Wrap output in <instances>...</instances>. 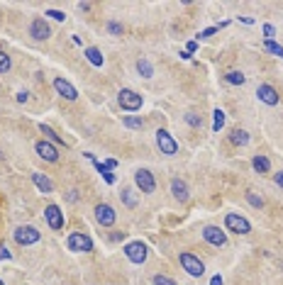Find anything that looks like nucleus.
<instances>
[{
	"instance_id": "nucleus-1",
	"label": "nucleus",
	"mask_w": 283,
	"mask_h": 285,
	"mask_svg": "<svg viewBox=\"0 0 283 285\" xmlns=\"http://www.w3.org/2000/svg\"><path fill=\"white\" fill-rule=\"evenodd\" d=\"M178 263H181V268H183L191 278H200V276L205 273L203 261H200L196 254H191V251H181V254H178Z\"/></svg>"
},
{
	"instance_id": "nucleus-2",
	"label": "nucleus",
	"mask_w": 283,
	"mask_h": 285,
	"mask_svg": "<svg viewBox=\"0 0 283 285\" xmlns=\"http://www.w3.org/2000/svg\"><path fill=\"white\" fill-rule=\"evenodd\" d=\"M117 103H120V107L125 112H137V110H142V105H144V98H142L137 90H132V88H122L117 93Z\"/></svg>"
},
{
	"instance_id": "nucleus-3",
	"label": "nucleus",
	"mask_w": 283,
	"mask_h": 285,
	"mask_svg": "<svg viewBox=\"0 0 283 285\" xmlns=\"http://www.w3.org/2000/svg\"><path fill=\"white\" fill-rule=\"evenodd\" d=\"M125 256L132 261V263H137V266H142V263H146V259H149V246L142 241V239H137V241H130V244H125Z\"/></svg>"
},
{
	"instance_id": "nucleus-4",
	"label": "nucleus",
	"mask_w": 283,
	"mask_h": 285,
	"mask_svg": "<svg viewBox=\"0 0 283 285\" xmlns=\"http://www.w3.org/2000/svg\"><path fill=\"white\" fill-rule=\"evenodd\" d=\"M66 246L73 254H88V251H93V239L83 232H71L69 239H66Z\"/></svg>"
},
{
	"instance_id": "nucleus-5",
	"label": "nucleus",
	"mask_w": 283,
	"mask_h": 285,
	"mask_svg": "<svg viewBox=\"0 0 283 285\" xmlns=\"http://www.w3.org/2000/svg\"><path fill=\"white\" fill-rule=\"evenodd\" d=\"M12 236H15V241H17L20 246H32V244H37V241L42 239V232H39L37 227L22 224V227H17V229L12 232Z\"/></svg>"
},
{
	"instance_id": "nucleus-6",
	"label": "nucleus",
	"mask_w": 283,
	"mask_h": 285,
	"mask_svg": "<svg viewBox=\"0 0 283 285\" xmlns=\"http://www.w3.org/2000/svg\"><path fill=\"white\" fill-rule=\"evenodd\" d=\"M225 227H227V232H234V234H242V236L252 232L249 219H247V217H242V214H237V212H227V214H225Z\"/></svg>"
},
{
	"instance_id": "nucleus-7",
	"label": "nucleus",
	"mask_w": 283,
	"mask_h": 285,
	"mask_svg": "<svg viewBox=\"0 0 283 285\" xmlns=\"http://www.w3.org/2000/svg\"><path fill=\"white\" fill-rule=\"evenodd\" d=\"M156 146L166 156H176L178 154V142L173 139V134L169 130H156Z\"/></svg>"
},
{
	"instance_id": "nucleus-8",
	"label": "nucleus",
	"mask_w": 283,
	"mask_h": 285,
	"mask_svg": "<svg viewBox=\"0 0 283 285\" xmlns=\"http://www.w3.org/2000/svg\"><path fill=\"white\" fill-rule=\"evenodd\" d=\"M135 185L137 190H142L144 195H151L156 190V181H154V173L149 168H137L135 171Z\"/></svg>"
},
{
	"instance_id": "nucleus-9",
	"label": "nucleus",
	"mask_w": 283,
	"mask_h": 285,
	"mask_svg": "<svg viewBox=\"0 0 283 285\" xmlns=\"http://www.w3.org/2000/svg\"><path fill=\"white\" fill-rule=\"evenodd\" d=\"M44 219H47L49 229H54V232H61V229H64V224H66L61 207H59V205H54V203L44 207Z\"/></svg>"
},
{
	"instance_id": "nucleus-10",
	"label": "nucleus",
	"mask_w": 283,
	"mask_h": 285,
	"mask_svg": "<svg viewBox=\"0 0 283 285\" xmlns=\"http://www.w3.org/2000/svg\"><path fill=\"white\" fill-rule=\"evenodd\" d=\"M115 219H117V212H115L113 205H108V203L95 205V222H98L100 227H113Z\"/></svg>"
},
{
	"instance_id": "nucleus-11",
	"label": "nucleus",
	"mask_w": 283,
	"mask_h": 285,
	"mask_svg": "<svg viewBox=\"0 0 283 285\" xmlns=\"http://www.w3.org/2000/svg\"><path fill=\"white\" fill-rule=\"evenodd\" d=\"M34 151H37L39 158H44L49 163H57L59 161V146H54V144L47 142V139H39V142L34 144Z\"/></svg>"
},
{
	"instance_id": "nucleus-12",
	"label": "nucleus",
	"mask_w": 283,
	"mask_h": 285,
	"mask_svg": "<svg viewBox=\"0 0 283 285\" xmlns=\"http://www.w3.org/2000/svg\"><path fill=\"white\" fill-rule=\"evenodd\" d=\"M29 37L37 39V42H44V39L52 37V29H49V25H47L44 17H34V20H32V25H29Z\"/></svg>"
},
{
	"instance_id": "nucleus-13",
	"label": "nucleus",
	"mask_w": 283,
	"mask_h": 285,
	"mask_svg": "<svg viewBox=\"0 0 283 285\" xmlns=\"http://www.w3.org/2000/svg\"><path fill=\"white\" fill-rule=\"evenodd\" d=\"M256 98H259L264 105H269V107L279 105V90H276L274 85H269V83H261V85L256 88Z\"/></svg>"
},
{
	"instance_id": "nucleus-14",
	"label": "nucleus",
	"mask_w": 283,
	"mask_h": 285,
	"mask_svg": "<svg viewBox=\"0 0 283 285\" xmlns=\"http://www.w3.org/2000/svg\"><path fill=\"white\" fill-rule=\"evenodd\" d=\"M54 90H57L64 100H69V103H73V100L78 98V90L71 85L66 78H61V76H57V78H54Z\"/></svg>"
},
{
	"instance_id": "nucleus-15",
	"label": "nucleus",
	"mask_w": 283,
	"mask_h": 285,
	"mask_svg": "<svg viewBox=\"0 0 283 285\" xmlns=\"http://www.w3.org/2000/svg\"><path fill=\"white\" fill-rule=\"evenodd\" d=\"M203 239H205L208 244H212V246H217V249L227 244V234H225L220 227H215V224H210V227L203 229Z\"/></svg>"
},
{
	"instance_id": "nucleus-16",
	"label": "nucleus",
	"mask_w": 283,
	"mask_h": 285,
	"mask_svg": "<svg viewBox=\"0 0 283 285\" xmlns=\"http://www.w3.org/2000/svg\"><path fill=\"white\" fill-rule=\"evenodd\" d=\"M171 195H173L178 203H188V198H191L188 183L181 181V178H173V181H171Z\"/></svg>"
},
{
	"instance_id": "nucleus-17",
	"label": "nucleus",
	"mask_w": 283,
	"mask_h": 285,
	"mask_svg": "<svg viewBox=\"0 0 283 285\" xmlns=\"http://www.w3.org/2000/svg\"><path fill=\"white\" fill-rule=\"evenodd\" d=\"M32 183H34V185H37V190H39V193H44V195L54 193V183H52V178H49V176H44V173H39V171H32Z\"/></svg>"
},
{
	"instance_id": "nucleus-18",
	"label": "nucleus",
	"mask_w": 283,
	"mask_h": 285,
	"mask_svg": "<svg viewBox=\"0 0 283 285\" xmlns=\"http://www.w3.org/2000/svg\"><path fill=\"white\" fill-rule=\"evenodd\" d=\"M252 168H254L259 176H264V173H269V171H271V161H269L264 154H256V156L252 158Z\"/></svg>"
},
{
	"instance_id": "nucleus-19",
	"label": "nucleus",
	"mask_w": 283,
	"mask_h": 285,
	"mask_svg": "<svg viewBox=\"0 0 283 285\" xmlns=\"http://www.w3.org/2000/svg\"><path fill=\"white\" fill-rule=\"evenodd\" d=\"M39 132H42V134L47 137V142H52V144H54V146H66V142H64V137H59V134H57V132H54V130H52L49 125H44V122H39Z\"/></svg>"
},
{
	"instance_id": "nucleus-20",
	"label": "nucleus",
	"mask_w": 283,
	"mask_h": 285,
	"mask_svg": "<svg viewBox=\"0 0 283 285\" xmlns=\"http://www.w3.org/2000/svg\"><path fill=\"white\" fill-rule=\"evenodd\" d=\"M83 54H85V59H88L95 69H100V66L105 64V59H103V54H100V49H98V47H88Z\"/></svg>"
},
{
	"instance_id": "nucleus-21",
	"label": "nucleus",
	"mask_w": 283,
	"mask_h": 285,
	"mask_svg": "<svg viewBox=\"0 0 283 285\" xmlns=\"http://www.w3.org/2000/svg\"><path fill=\"white\" fill-rule=\"evenodd\" d=\"M229 142L234 144V146H247V144H249V132L237 127V130L229 132Z\"/></svg>"
},
{
	"instance_id": "nucleus-22",
	"label": "nucleus",
	"mask_w": 283,
	"mask_h": 285,
	"mask_svg": "<svg viewBox=\"0 0 283 285\" xmlns=\"http://www.w3.org/2000/svg\"><path fill=\"white\" fill-rule=\"evenodd\" d=\"M120 200H122V205H127L130 210H132V207H137V203H140V198H137V193H135L132 188H122Z\"/></svg>"
},
{
	"instance_id": "nucleus-23",
	"label": "nucleus",
	"mask_w": 283,
	"mask_h": 285,
	"mask_svg": "<svg viewBox=\"0 0 283 285\" xmlns=\"http://www.w3.org/2000/svg\"><path fill=\"white\" fill-rule=\"evenodd\" d=\"M225 80H227L229 85H244V83H247V76L242 71H227L225 73Z\"/></svg>"
},
{
	"instance_id": "nucleus-24",
	"label": "nucleus",
	"mask_w": 283,
	"mask_h": 285,
	"mask_svg": "<svg viewBox=\"0 0 283 285\" xmlns=\"http://www.w3.org/2000/svg\"><path fill=\"white\" fill-rule=\"evenodd\" d=\"M93 166H95V171L103 176V181H105L108 185H113V183H115V176L110 173V168H105V163H100V161H93Z\"/></svg>"
},
{
	"instance_id": "nucleus-25",
	"label": "nucleus",
	"mask_w": 283,
	"mask_h": 285,
	"mask_svg": "<svg viewBox=\"0 0 283 285\" xmlns=\"http://www.w3.org/2000/svg\"><path fill=\"white\" fill-rule=\"evenodd\" d=\"M122 125H125L127 130H144V120L137 117V115H127V117H122Z\"/></svg>"
},
{
	"instance_id": "nucleus-26",
	"label": "nucleus",
	"mask_w": 283,
	"mask_h": 285,
	"mask_svg": "<svg viewBox=\"0 0 283 285\" xmlns=\"http://www.w3.org/2000/svg\"><path fill=\"white\" fill-rule=\"evenodd\" d=\"M222 127H225V110L215 107V112H212V132H220Z\"/></svg>"
},
{
	"instance_id": "nucleus-27",
	"label": "nucleus",
	"mask_w": 283,
	"mask_h": 285,
	"mask_svg": "<svg viewBox=\"0 0 283 285\" xmlns=\"http://www.w3.org/2000/svg\"><path fill=\"white\" fill-rule=\"evenodd\" d=\"M137 73H140L142 78H151V76H154V66H151L146 59H140V61H137Z\"/></svg>"
},
{
	"instance_id": "nucleus-28",
	"label": "nucleus",
	"mask_w": 283,
	"mask_h": 285,
	"mask_svg": "<svg viewBox=\"0 0 283 285\" xmlns=\"http://www.w3.org/2000/svg\"><path fill=\"white\" fill-rule=\"evenodd\" d=\"M244 195H247V203H249L252 207H256V210H261V207H264V198H261V195H256L254 190H247Z\"/></svg>"
},
{
	"instance_id": "nucleus-29",
	"label": "nucleus",
	"mask_w": 283,
	"mask_h": 285,
	"mask_svg": "<svg viewBox=\"0 0 283 285\" xmlns=\"http://www.w3.org/2000/svg\"><path fill=\"white\" fill-rule=\"evenodd\" d=\"M264 49H266L269 54H274V56L283 59V47H281V44H276L274 39H266V42H264Z\"/></svg>"
},
{
	"instance_id": "nucleus-30",
	"label": "nucleus",
	"mask_w": 283,
	"mask_h": 285,
	"mask_svg": "<svg viewBox=\"0 0 283 285\" xmlns=\"http://www.w3.org/2000/svg\"><path fill=\"white\" fill-rule=\"evenodd\" d=\"M10 69H12V59H10V56L0 49V73H7Z\"/></svg>"
},
{
	"instance_id": "nucleus-31",
	"label": "nucleus",
	"mask_w": 283,
	"mask_h": 285,
	"mask_svg": "<svg viewBox=\"0 0 283 285\" xmlns=\"http://www.w3.org/2000/svg\"><path fill=\"white\" fill-rule=\"evenodd\" d=\"M186 122H188L191 127H200V125H203V117L196 115V112H186Z\"/></svg>"
},
{
	"instance_id": "nucleus-32",
	"label": "nucleus",
	"mask_w": 283,
	"mask_h": 285,
	"mask_svg": "<svg viewBox=\"0 0 283 285\" xmlns=\"http://www.w3.org/2000/svg\"><path fill=\"white\" fill-rule=\"evenodd\" d=\"M108 32L115 34V37H122V25L115 22V20H110V22H108Z\"/></svg>"
},
{
	"instance_id": "nucleus-33",
	"label": "nucleus",
	"mask_w": 283,
	"mask_h": 285,
	"mask_svg": "<svg viewBox=\"0 0 283 285\" xmlns=\"http://www.w3.org/2000/svg\"><path fill=\"white\" fill-rule=\"evenodd\" d=\"M151 283H154V285H176V281H171L169 276H161V273H159V276H154V278H151Z\"/></svg>"
},
{
	"instance_id": "nucleus-34",
	"label": "nucleus",
	"mask_w": 283,
	"mask_h": 285,
	"mask_svg": "<svg viewBox=\"0 0 283 285\" xmlns=\"http://www.w3.org/2000/svg\"><path fill=\"white\" fill-rule=\"evenodd\" d=\"M44 17H52V20H57V22H64V20H66V15H64V12H59V10H47V12H44Z\"/></svg>"
},
{
	"instance_id": "nucleus-35",
	"label": "nucleus",
	"mask_w": 283,
	"mask_h": 285,
	"mask_svg": "<svg viewBox=\"0 0 283 285\" xmlns=\"http://www.w3.org/2000/svg\"><path fill=\"white\" fill-rule=\"evenodd\" d=\"M12 259V254H10V249L5 246V244H0V261H10Z\"/></svg>"
},
{
	"instance_id": "nucleus-36",
	"label": "nucleus",
	"mask_w": 283,
	"mask_h": 285,
	"mask_svg": "<svg viewBox=\"0 0 283 285\" xmlns=\"http://www.w3.org/2000/svg\"><path fill=\"white\" fill-rule=\"evenodd\" d=\"M215 32H220V29H217V27H208V29H203V32L198 34V39H208V37H212Z\"/></svg>"
},
{
	"instance_id": "nucleus-37",
	"label": "nucleus",
	"mask_w": 283,
	"mask_h": 285,
	"mask_svg": "<svg viewBox=\"0 0 283 285\" xmlns=\"http://www.w3.org/2000/svg\"><path fill=\"white\" fill-rule=\"evenodd\" d=\"M264 37H266V39H274V37H276V29H274V25H264Z\"/></svg>"
},
{
	"instance_id": "nucleus-38",
	"label": "nucleus",
	"mask_w": 283,
	"mask_h": 285,
	"mask_svg": "<svg viewBox=\"0 0 283 285\" xmlns=\"http://www.w3.org/2000/svg\"><path fill=\"white\" fill-rule=\"evenodd\" d=\"M125 236H127L125 232H113V234H110V239H113V241H122Z\"/></svg>"
},
{
	"instance_id": "nucleus-39",
	"label": "nucleus",
	"mask_w": 283,
	"mask_h": 285,
	"mask_svg": "<svg viewBox=\"0 0 283 285\" xmlns=\"http://www.w3.org/2000/svg\"><path fill=\"white\" fill-rule=\"evenodd\" d=\"M274 183H276L279 188H283V171H279V173H274Z\"/></svg>"
},
{
	"instance_id": "nucleus-40",
	"label": "nucleus",
	"mask_w": 283,
	"mask_h": 285,
	"mask_svg": "<svg viewBox=\"0 0 283 285\" xmlns=\"http://www.w3.org/2000/svg\"><path fill=\"white\" fill-rule=\"evenodd\" d=\"M27 100H29V93L20 90V93H17V103H27Z\"/></svg>"
},
{
	"instance_id": "nucleus-41",
	"label": "nucleus",
	"mask_w": 283,
	"mask_h": 285,
	"mask_svg": "<svg viewBox=\"0 0 283 285\" xmlns=\"http://www.w3.org/2000/svg\"><path fill=\"white\" fill-rule=\"evenodd\" d=\"M196 49H198V42H188V44H186V52H188V54H193Z\"/></svg>"
},
{
	"instance_id": "nucleus-42",
	"label": "nucleus",
	"mask_w": 283,
	"mask_h": 285,
	"mask_svg": "<svg viewBox=\"0 0 283 285\" xmlns=\"http://www.w3.org/2000/svg\"><path fill=\"white\" fill-rule=\"evenodd\" d=\"M105 168H110V171L117 168V161H115V158H108V161H105Z\"/></svg>"
},
{
	"instance_id": "nucleus-43",
	"label": "nucleus",
	"mask_w": 283,
	"mask_h": 285,
	"mask_svg": "<svg viewBox=\"0 0 283 285\" xmlns=\"http://www.w3.org/2000/svg\"><path fill=\"white\" fill-rule=\"evenodd\" d=\"M210 285H222V276H212V278H210Z\"/></svg>"
},
{
	"instance_id": "nucleus-44",
	"label": "nucleus",
	"mask_w": 283,
	"mask_h": 285,
	"mask_svg": "<svg viewBox=\"0 0 283 285\" xmlns=\"http://www.w3.org/2000/svg\"><path fill=\"white\" fill-rule=\"evenodd\" d=\"M78 10H83V12H88V10H90V2H78Z\"/></svg>"
},
{
	"instance_id": "nucleus-45",
	"label": "nucleus",
	"mask_w": 283,
	"mask_h": 285,
	"mask_svg": "<svg viewBox=\"0 0 283 285\" xmlns=\"http://www.w3.org/2000/svg\"><path fill=\"white\" fill-rule=\"evenodd\" d=\"M181 59H186V61H191V59H193V54H188V52H181Z\"/></svg>"
},
{
	"instance_id": "nucleus-46",
	"label": "nucleus",
	"mask_w": 283,
	"mask_h": 285,
	"mask_svg": "<svg viewBox=\"0 0 283 285\" xmlns=\"http://www.w3.org/2000/svg\"><path fill=\"white\" fill-rule=\"evenodd\" d=\"M76 193H78V190H71V193H69V200H71V203H76V198H78Z\"/></svg>"
},
{
	"instance_id": "nucleus-47",
	"label": "nucleus",
	"mask_w": 283,
	"mask_h": 285,
	"mask_svg": "<svg viewBox=\"0 0 283 285\" xmlns=\"http://www.w3.org/2000/svg\"><path fill=\"white\" fill-rule=\"evenodd\" d=\"M0 285H5V283H2V281H0Z\"/></svg>"
}]
</instances>
